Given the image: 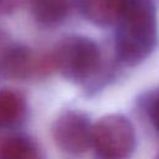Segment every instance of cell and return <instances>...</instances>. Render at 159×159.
Returning a JSON list of instances; mask_svg holds the SVG:
<instances>
[{
    "label": "cell",
    "instance_id": "obj_1",
    "mask_svg": "<svg viewBox=\"0 0 159 159\" xmlns=\"http://www.w3.org/2000/svg\"><path fill=\"white\" fill-rule=\"evenodd\" d=\"M158 41L157 12L152 0H128L117 21L116 55L125 66L144 61Z\"/></svg>",
    "mask_w": 159,
    "mask_h": 159
},
{
    "label": "cell",
    "instance_id": "obj_2",
    "mask_svg": "<svg viewBox=\"0 0 159 159\" xmlns=\"http://www.w3.org/2000/svg\"><path fill=\"white\" fill-rule=\"evenodd\" d=\"M51 56L55 70L75 83H83L91 78L101 62L98 45L92 39L81 35L63 37L55 46Z\"/></svg>",
    "mask_w": 159,
    "mask_h": 159
},
{
    "label": "cell",
    "instance_id": "obj_3",
    "mask_svg": "<svg viewBox=\"0 0 159 159\" xmlns=\"http://www.w3.org/2000/svg\"><path fill=\"white\" fill-rule=\"evenodd\" d=\"M92 144L103 159H128L135 149V130L122 114L102 117L92 129Z\"/></svg>",
    "mask_w": 159,
    "mask_h": 159
},
{
    "label": "cell",
    "instance_id": "obj_4",
    "mask_svg": "<svg viewBox=\"0 0 159 159\" xmlns=\"http://www.w3.org/2000/svg\"><path fill=\"white\" fill-rule=\"evenodd\" d=\"M89 118L80 111H63L53 122L52 137L57 147L70 154H82L92 145Z\"/></svg>",
    "mask_w": 159,
    "mask_h": 159
},
{
    "label": "cell",
    "instance_id": "obj_5",
    "mask_svg": "<svg viewBox=\"0 0 159 159\" xmlns=\"http://www.w3.org/2000/svg\"><path fill=\"white\" fill-rule=\"evenodd\" d=\"M0 71L9 80H25L41 73L40 57L25 45H6L0 52Z\"/></svg>",
    "mask_w": 159,
    "mask_h": 159
},
{
    "label": "cell",
    "instance_id": "obj_6",
    "mask_svg": "<svg viewBox=\"0 0 159 159\" xmlns=\"http://www.w3.org/2000/svg\"><path fill=\"white\" fill-rule=\"evenodd\" d=\"M128 0H77L83 17L97 26L116 24Z\"/></svg>",
    "mask_w": 159,
    "mask_h": 159
},
{
    "label": "cell",
    "instance_id": "obj_7",
    "mask_svg": "<svg viewBox=\"0 0 159 159\" xmlns=\"http://www.w3.org/2000/svg\"><path fill=\"white\" fill-rule=\"evenodd\" d=\"M27 112L25 97L11 88L0 89V130L19 127Z\"/></svg>",
    "mask_w": 159,
    "mask_h": 159
},
{
    "label": "cell",
    "instance_id": "obj_8",
    "mask_svg": "<svg viewBox=\"0 0 159 159\" xmlns=\"http://www.w3.org/2000/svg\"><path fill=\"white\" fill-rule=\"evenodd\" d=\"M72 0H30L34 19L45 26L62 24L70 15Z\"/></svg>",
    "mask_w": 159,
    "mask_h": 159
},
{
    "label": "cell",
    "instance_id": "obj_9",
    "mask_svg": "<svg viewBox=\"0 0 159 159\" xmlns=\"http://www.w3.org/2000/svg\"><path fill=\"white\" fill-rule=\"evenodd\" d=\"M0 159H46L40 144L31 137L15 135L0 145Z\"/></svg>",
    "mask_w": 159,
    "mask_h": 159
},
{
    "label": "cell",
    "instance_id": "obj_10",
    "mask_svg": "<svg viewBox=\"0 0 159 159\" xmlns=\"http://www.w3.org/2000/svg\"><path fill=\"white\" fill-rule=\"evenodd\" d=\"M145 112L153 127L159 132V88L148 94L145 99Z\"/></svg>",
    "mask_w": 159,
    "mask_h": 159
},
{
    "label": "cell",
    "instance_id": "obj_11",
    "mask_svg": "<svg viewBox=\"0 0 159 159\" xmlns=\"http://www.w3.org/2000/svg\"><path fill=\"white\" fill-rule=\"evenodd\" d=\"M5 34L2 31H0V52L2 51V48L5 47Z\"/></svg>",
    "mask_w": 159,
    "mask_h": 159
},
{
    "label": "cell",
    "instance_id": "obj_12",
    "mask_svg": "<svg viewBox=\"0 0 159 159\" xmlns=\"http://www.w3.org/2000/svg\"><path fill=\"white\" fill-rule=\"evenodd\" d=\"M155 159H159V154H158V155H157V157H155Z\"/></svg>",
    "mask_w": 159,
    "mask_h": 159
}]
</instances>
